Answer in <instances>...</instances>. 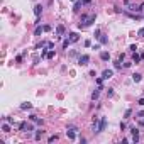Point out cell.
Returning a JSON list of instances; mask_svg holds the SVG:
<instances>
[{"label": "cell", "mask_w": 144, "mask_h": 144, "mask_svg": "<svg viewBox=\"0 0 144 144\" xmlns=\"http://www.w3.org/2000/svg\"><path fill=\"white\" fill-rule=\"evenodd\" d=\"M131 134H132V141L137 142L139 141V129L137 127H131Z\"/></svg>", "instance_id": "obj_6"}, {"label": "cell", "mask_w": 144, "mask_h": 144, "mask_svg": "<svg viewBox=\"0 0 144 144\" xmlns=\"http://www.w3.org/2000/svg\"><path fill=\"white\" fill-rule=\"evenodd\" d=\"M102 81H103V78H97V85L98 86H102Z\"/></svg>", "instance_id": "obj_34"}, {"label": "cell", "mask_w": 144, "mask_h": 144, "mask_svg": "<svg viewBox=\"0 0 144 144\" xmlns=\"http://www.w3.org/2000/svg\"><path fill=\"white\" fill-rule=\"evenodd\" d=\"M129 49H131V51H132V53H136V51H137V46H136V44H132V46H131V48H129Z\"/></svg>", "instance_id": "obj_30"}, {"label": "cell", "mask_w": 144, "mask_h": 144, "mask_svg": "<svg viewBox=\"0 0 144 144\" xmlns=\"http://www.w3.org/2000/svg\"><path fill=\"white\" fill-rule=\"evenodd\" d=\"M114 66H115V69H120V68H122V66H120V61H115Z\"/></svg>", "instance_id": "obj_28"}, {"label": "cell", "mask_w": 144, "mask_h": 144, "mask_svg": "<svg viewBox=\"0 0 144 144\" xmlns=\"http://www.w3.org/2000/svg\"><path fill=\"white\" fill-rule=\"evenodd\" d=\"M90 2H92V0H83V4H90Z\"/></svg>", "instance_id": "obj_40"}, {"label": "cell", "mask_w": 144, "mask_h": 144, "mask_svg": "<svg viewBox=\"0 0 144 144\" xmlns=\"http://www.w3.org/2000/svg\"><path fill=\"white\" fill-rule=\"evenodd\" d=\"M43 31H44V27H39V26H36V31H34V34H36V36H41V34H43Z\"/></svg>", "instance_id": "obj_21"}, {"label": "cell", "mask_w": 144, "mask_h": 144, "mask_svg": "<svg viewBox=\"0 0 144 144\" xmlns=\"http://www.w3.org/2000/svg\"><path fill=\"white\" fill-rule=\"evenodd\" d=\"M71 44V41L69 39H66V41H63V49H68V46Z\"/></svg>", "instance_id": "obj_24"}, {"label": "cell", "mask_w": 144, "mask_h": 144, "mask_svg": "<svg viewBox=\"0 0 144 144\" xmlns=\"http://www.w3.org/2000/svg\"><path fill=\"white\" fill-rule=\"evenodd\" d=\"M22 56H24V54H19V56L15 58V61H17V63H21V61H22Z\"/></svg>", "instance_id": "obj_33"}, {"label": "cell", "mask_w": 144, "mask_h": 144, "mask_svg": "<svg viewBox=\"0 0 144 144\" xmlns=\"http://www.w3.org/2000/svg\"><path fill=\"white\" fill-rule=\"evenodd\" d=\"M19 129H21L22 132H32V131H34V127H32V124H31V122H21Z\"/></svg>", "instance_id": "obj_2"}, {"label": "cell", "mask_w": 144, "mask_h": 144, "mask_svg": "<svg viewBox=\"0 0 144 144\" xmlns=\"http://www.w3.org/2000/svg\"><path fill=\"white\" fill-rule=\"evenodd\" d=\"M100 90H102V86H98V88L95 90V92L92 93V100H97V98L100 97Z\"/></svg>", "instance_id": "obj_12"}, {"label": "cell", "mask_w": 144, "mask_h": 144, "mask_svg": "<svg viewBox=\"0 0 144 144\" xmlns=\"http://www.w3.org/2000/svg\"><path fill=\"white\" fill-rule=\"evenodd\" d=\"M139 125H142V127H144V119H142V117L139 119Z\"/></svg>", "instance_id": "obj_37"}, {"label": "cell", "mask_w": 144, "mask_h": 144, "mask_svg": "<svg viewBox=\"0 0 144 144\" xmlns=\"http://www.w3.org/2000/svg\"><path fill=\"white\" fill-rule=\"evenodd\" d=\"M71 2H76V0H71Z\"/></svg>", "instance_id": "obj_41"}, {"label": "cell", "mask_w": 144, "mask_h": 144, "mask_svg": "<svg viewBox=\"0 0 144 144\" xmlns=\"http://www.w3.org/2000/svg\"><path fill=\"white\" fill-rule=\"evenodd\" d=\"M81 4H83V0H76L75 5H73V10H75V12H78V10H80V7H81Z\"/></svg>", "instance_id": "obj_16"}, {"label": "cell", "mask_w": 144, "mask_h": 144, "mask_svg": "<svg viewBox=\"0 0 144 144\" xmlns=\"http://www.w3.org/2000/svg\"><path fill=\"white\" fill-rule=\"evenodd\" d=\"M136 115H137V117H144V110H141V112H137Z\"/></svg>", "instance_id": "obj_36"}, {"label": "cell", "mask_w": 144, "mask_h": 144, "mask_svg": "<svg viewBox=\"0 0 144 144\" xmlns=\"http://www.w3.org/2000/svg\"><path fill=\"white\" fill-rule=\"evenodd\" d=\"M114 76V71L112 69H103V73H102V78L103 80H110Z\"/></svg>", "instance_id": "obj_7"}, {"label": "cell", "mask_w": 144, "mask_h": 144, "mask_svg": "<svg viewBox=\"0 0 144 144\" xmlns=\"http://www.w3.org/2000/svg\"><path fill=\"white\" fill-rule=\"evenodd\" d=\"M64 32H66L64 26H58V27H56V34H58V37H61V36H64Z\"/></svg>", "instance_id": "obj_8"}, {"label": "cell", "mask_w": 144, "mask_h": 144, "mask_svg": "<svg viewBox=\"0 0 144 144\" xmlns=\"http://www.w3.org/2000/svg\"><path fill=\"white\" fill-rule=\"evenodd\" d=\"M46 48H48V49H54V43H48Z\"/></svg>", "instance_id": "obj_29"}, {"label": "cell", "mask_w": 144, "mask_h": 144, "mask_svg": "<svg viewBox=\"0 0 144 144\" xmlns=\"http://www.w3.org/2000/svg\"><path fill=\"white\" fill-rule=\"evenodd\" d=\"M68 39H69L71 43H76V41L80 39V36H78L76 32H69V37H68Z\"/></svg>", "instance_id": "obj_9"}, {"label": "cell", "mask_w": 144, "mask_h": 144, "mask_svg": "<svg viewBox=\"0 0 144 144\" xmlns=\"http://www.w3.org/2000/svg\"><path fill=\"white\" fill-rule=\"evenodd\" d=\"M95 37H97V39L100 37V29H97V31H95Z\"/></svg>", "instance_id": "obj_35"}, {"label": "cell", "mask_w": 144, "mask_h": 144, "mask_svg": "<svg viewBox=\"0 0 144 144\" xmlns=\"http://www.w3.org/2000/svg\"><path fill=\"white\" fill-rule=\"evenodd\" d=\"M141 80H142V75H141V73H134V75H132V81L139 83Z\"/></svg>", "instance_id": "obj_13"}, {"label": "cell", "mask_w": 144, "mask_h": 144, "mask_svg": "<svg viewBox=\"0 0 144 144\" xmlns=\"http://www.w3.org/2000/svg\"><path fill=\"white\" fill-rule=\"evenodd\" d=\"M44 136V131H36V134H34V139L36 141H41V137Z\"/></svg>", "instance_id": "obj_14"}, {"label": "cell", "mask_w": 144, "mask_h": 144, "mask_svg": "<svg viewBox=\"0 0 144 144\" xmlns=\"http://www.w3.org/2000/svg\"><path fill=\"white\" fill-rule=\"evenodd\" d=\"M95 19H97V15H95V14H92V15L81 14V19H80V24H78V27H88L90 24H93V22H95Z\"/></svg>", "instance_id": "obj_1"}, {"label": "cell", "mask_w": 144, "mask_h": 144, "mask_svg": "<svg viewBox=\"0 0 144 144\" xmlns=\"http://www.w3.org/2000/svg\"><path fill=\"white\" fill-rule=\"evenodd\" d=\"M137 34H139V36H144V27H142V29H139V32H137Z\"/></svg>", "instance_id": "obj_39"}, {"label": "cell", "mask_w": 144, "mask_h": 144, "mask_svg": "<svg viewBox=\"0 0 144 144\" xmlns=\"http://www.w3.org/2000/svg\"><path fill=\"white\" fill-rule=\"evenodd\" d=\"M141 59H142V58L137 54V53H134V54H132V63H139Z\"/></svg>", "instance_id": "obj_20"}, {"label": "cell", "mask_w": 144, "mask_h": 144, "mask_svg": "<svg viewBox=\"0 0 144 144\" xmlns=\"http://www.w3.org/2000/svg\"><path fill=\"white\" fill-rule=\"evenodd\" d=\"M34 14H36V17H41V14H43V7H41V5H36V7H34Z\"/></svg>", "instance_id": "obj_11"}, {"label": "cell", "mask_w": 144, "mask_h": 144, "mask_svg": "<svg viewBox=\"0 0 144 144\" xmlns=\"http://www.w3.org/2000/svg\"><path fill=\"white\" fill-rule=\"evenodd\" d=\"M66 136H68V139H71V141H73V139H75V131L66 129Z\"/></svg>", "instance_id": "obj_17"}, {"label": "cell", "mask_w": 144, "mask_h": 144, "mask_svg": "<svg viewBox=\"0 0 144 144\" xmlns=\"http://www.w3.org/2000/svg\"><path fill=\"white\" fill-rule=\"evenodd\" d=\"M29 119H31L32 122H36V124H39V125H43V120H41V119H39L37 115H31Z\"/></svg>", "instance_id": "obj_15"}, {"label": "cell", "mask_w": 144, "mask_h": 144, "mask_svg": "<svg viewBox=\"0 0 144 144\" xmlns=\"http://www.w3.org/2000/svg\"><path fill=\"white\" fill-rule=\"evenodd\" d=\"M5 119V122H10V124H14V119L12 117H4Z\"/></svg>", "instance_id": "obj_31"}, {"label": "cell", "mask_w": 144, "mask_h": 144, "mask_svg": "<svg viewBox=\"0 0 144 144\" xmlns=\"http://www.w3.org/2000/svg\"><path fill=\"white\" fill-rule=\"evenodd\" d=\"M2 131H4V132H10V122L2 124Z\"/></svg>", "instance_id": "obj_18"}, {"label": "cell", "mask_w": 144, "mask_h": 144, "mask_svg": "<svg viewBox=\"0 0 144 144\" xmlns=\"http://www.w3.org/2000/svg\"><path fill=\"white\" fill-rule=\"evenodd\" d=\"M107 95L112 97V95H114V88H109V90H107Z\"/></svg>", "instance_id": "obj_27"}, {"label": "cell", "mask_w": 144, "mask_h": 144, "mask_svg": "<svg viewBox=\"0 0 144 144\" xmlns=\"http://www.w3.org/2000/svg\"><path fill=\"white\" fill-rule=\"evenodd\" d=\"M100 59H102V61H109V59H110V54H109L107 51H102V53H100Z\"/></svg>", "instance_id": "obj_10"}, {"label": "cell", "mask_w": 144, "mask_h": 144, "mask_svg": "<svg viewBox=\"0 0 144 144\" xmlns=\"http://www.w3.org/2000/svg\"><path fill=\"white\" fill-rule=\"evenodd\" d=\"M129 10H131V12H137V14H139V12H141V10H144V9H142V5H139V4H129Z\"/></svg>", "instance_id": "obj_5"}, {"label": "cell", "mask_w": 144, "mask_h": 144, "mask_svg": "<svg viewBox=\"0 0 144 144\" xmlns=\"http://www.w3.org/2000/svg\"><path fill=\"white\" fill-rule=\"evenodd\" d=\"M105 127H107V119H105V117H102V119H100V122H98L97 132H102V131H105Z\"/></svg>", "instance_id": "obj_4"}, {"label": "cell", "mask_w": 144, "mask_h": 144, "mask_svg": "<svg viewBox=\"0 0 144 144\" xmlns=\"http://www.w3.org/2000/svg\"><path fill=\"white\" fill-rule=\"evenodd\" d=\"M32 61H34V64H37V63H39V56H34Z\"/></svg>", "instance_id": "obj_32"}, {"label": "cell", "mask_w": 144, "mask_h": 144, "mask_svg": "<svg viewBox=\"0 0 144 144\" xmlns=\"http://www.w3.org/2000/svg\"><path fill=\"white\" fill-rule=\"evenodd\" d=\"M98 41H100V44H107V37H105V36H102V34H100Z\"/></svg>", "instance_id": "obj_23"}, {"label": "cell", "mask_w": 144, "mask_h": 144, "mask_svg": "<svg viewBox=\"0 0 144 144\" xmlns=\"http://www.w3.org/2000/svg\"><path fill=\"white\" fill-rule=\"evenodd\" d=\"M53 141H58V136L54 134V136H51L49 139H48V142H53Z\"/></svg>", "instance_id": "obj_26"}, {"label": "cell", "mask_w": 144, "mask_h": 144, "mask_svg": "<svg viewBox=\"0 0 144 144\" xmlns=\"http://www.w3.org/2000/svg\"><path fill=\"white\" fill-rule=\"evenodd\" d=\"M137 103H139V105H144V98H139V100H137Z\"/></svg>", "instance_id": "obj_38"}, {"label": "cell", "mask_w": 144, "mask_h": 144, "mask_svg": "<svg viewBox=\"0 0 144 144\" xmlns=\"http://www.w3.org/2000/svg\"><path fill=\"white\" fill-rule=\"evenodd\" d=\"M88 61H90V56H88V54H81V56L78 58V64H80V66L88 64Z\"/></svg>", "instance_id": "obj_3"}, {"label": "cell", "mask_w": 144, "mask_h": 144, "mask_svg": "<svg viewBox=\"0 0 144 144\" xmlns=\"http://www.w3.org/2000/svg\"><path fill=\"white\" fill-rule=\"evenodd\" d=\"M46 58H48V59H51V58H54V49H49V51L46 53Z\"/></svg>", "instance_id": "obj_22"}, {"label": "cell", "mask_w": 144, "mask_h": 144, "mask_svg": "<svg viewBox=\"0 0 144 144\" xmlns=\"http://www.w3.org/2000/svg\"><path fill=\"white\" fill-rule=\"evenodd\" d=\"M131 114H132V110H131V109H127V110H125V114H124V117H125V119H129V117H131Z\"/></svg>", "instance_id": "obj_25"}, {"label": "cell", "mask_w": 144, "mask_h": 144, "mask_svg": "<svg viewBox=\"0 0 144 144\" xmlns=\"http://www.w3.org/2000/svg\"><path fill=\"white\" fill-rule=\"evenodd\" d=\"M21 109H22V110H29V109H32V103L26 102V103H22V105H21Z\"/></svg>", "instance_id": "obj_19"}]
</instances>
